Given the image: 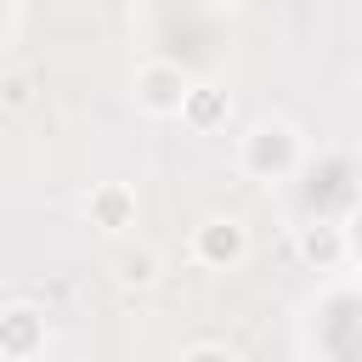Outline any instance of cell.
<instances>
[{"label": "cell", "mask_w": 362, "mask_h": 362, "mask_svg": "<svg viewBox=\"0 0 362 362\" xmlns=\"http://www.w3.org/2000/svg\"><path fill=\"white\" fill-rule=\"evenodd\" d=\"M198 255H209V260H238V255H243L238 221H209V226L198 232Z\"/></svg>", "instance_id": "2"}, {"label": "cell", "mask_w": 362, "mask_h": 362, "mask_svg": "<svg viewBox=\"0 0 362 362\" xmlns=\"http://www.w3.org/2000/svg\"><path fill=\"white\" fill-rule=\"evenodd\" d=\"M102 209H107V226H119V221H124V192H107Z\"/></svg>", "instance_id": "4"}, {"label": "cell", "mask_w": 362, "mask_h": 362, "mask_svg": "<svg viewBox=\"0 0 362 362\" xmlns=\"http://www.w3.org/2000/svg\"><path fill=\"white\" fill-rule=\"evenodd\" d=\"M141 85H147V90H141V102H147V107H158V113H164V107H187V96H192V90H187V79H181V74H170V68H147V74H141Z\"/></svg>", "instance_id": "1"}, {"label": "cell", "mask_w": 362, "mask_h": 362, "mask_svg": "<svg viewBox=\"0 0 362 362\" xmlns=\"http://www.w3.org/2000/svg\"><path fill=\"white\" fill-rule=\"evenodd\" d=\"M34 334H40V317H34L28 305L0 311V345H6V351H28V345H34Z\"/></svg>", "instance_id": "3"}]
</instances>
